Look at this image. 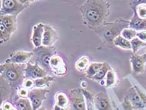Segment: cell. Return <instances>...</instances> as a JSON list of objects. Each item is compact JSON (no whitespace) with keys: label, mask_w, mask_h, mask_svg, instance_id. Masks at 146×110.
<instances>
[{"label":"cell","mask_w":146,"mask_h":110,"mask_svg":"<svg viewBox=\"0 0 146 110\" xmlns=\"http://www.w3.org/2000/svg\"><path fill=\"white\" fill-rule=\"evenodd\" d=\"M137 37L142 41H143V42H146V31H138Z\"/></svg>","instance_id":"cell-32"},{"label":"cell","mask_w":146,"mask_h":110,"mask_svg":"<svg viewBox=\"0 0 146 110\" xmlns=\"http://www.w3.org/2000/svg\"><path fill=\"white\" fill-rule=\"evenodd\" d=\"M94 105L98 110H112L107 94L100 92L94 97Z\"/></svg>","instance_id":"cell-11"},{"label":"cell","mask_w":146,"mask_h":110,"mask_svg":"<svg viewBox=\"0 0 146 110\" xmlns=\"http://www.w3.org/2000/svg\"><path fill=\"white\" fill-rule=\"evenodd\" d=\"M82 90L85 96V103H86V106L87 110H94V97L91 94L85 90Z\"/></svg>","instance_id":"cell-24"},{"label":"cell","mask_w":146,"mask_h":110,"mask_svg":"<svg viewBox=\"0 0 146 110\" xmlns=\"http://www.w3.org/2000/svg\"><path fill=\"white\" fill-rule=\"evenodd\" d=\"M131 103L132 108L137 110H142L145 108V104L137 91H130L129 96L127 97Z\"/></svg>","instance_id":"cell-16"},{"label":"cell","mask_w":146,"mask_h":110,"mask_svg":"<svg viewBox=\"0 0 146 110\" xmlns=\"http://www.w3.org/2000/svg\"><path fill=\"white\" fill-rule=\"evenodd\" d=\"M34 64L40 66L45 70L48 73L52 72V69L50 65V61L53 56L56 55V49L54 47H47L41 45L38 47H35L33 50Z\"/></svg>","instance_id":"cell-4"},{"label":"cell","mask_w":146,"mask_h":110,"mask_svg":"<svg viewBox=\"0 0 146 110\" xmlns=\"http://www.w3.org/2000/svg\"><path fill=\"white\" fill-rule=\"evenodd\" d=\"M9 110H17V108H11Z\"/></svg>","instance_id":"cell-38"},{"label":"cell","mask_w":146,"mask_h":110,"mask_svg":"<svg viewBox=\"0 0 146 110\" xmlns=\"http://www.w3.org/2000/svg\"><path fill=\"white\" fill-rule=\"evenodd\" d=\"M134 11H135L140 18L146 19V5L138 6Z\"/></svg>","instance_id":"cell-29"},{"label":"cell","mask_w":146,"mask_h":110,"mask_svg":"<svg viewBox=\"0 0 146 110\" xmlns=\"http://www.w3.org/2000/svg\"><path fill=\"white\" fill-rule=\"evenodd\" d=\"M33 55V52H26L23 50L13 52L9 57L6 59V63H15V64H27L30 62Z\"/></svg>","instance_id":"cell-9"},{"label":"cell","mask_w":146,"mask_h":110,"mask_svg":"<svg viewBox=\"0 0 146 110\" xmlns=\"http://www.w3.org/2000/svg\"><path fill=\"white\" fill-rule=\"evenodd\" d=\"M131 43L132 45V50H133L134 53H136L139 49L146 45V43L144 42L139 39L137 37L133 39L131 41Z\"/></svg>","instance_id":"cell-25"},{"label":"cell","mask_w":146,"mask_h":110,"mask_svg":"<svg viewBox=\"0 0 146 110\" xmlns=\"http://www.w3.org/2000/svg\"><path fill=\"white\" fill-rule=\"evenodd\" d=\"M115 72L112 69H110L106 75V87H110L113 86L115 84Z\"/></svg>","instance_id":"cell-28"},{"label":"cell","mask_w":146,"mask_h":110,"mask_svg":"<svg viewBox=\"0 0 146 110\" xmlns=\"http://www.w3.org/2000/svg\"><path fill=\"white\" fill-rule=\"evenodd\" d=\"M28 6L21 4L18 0H1V15L18 16Z\"/></svg>","instance_id":"cell-5"},{"label":"cell","mask_w":146,"mask_h":110,"mask_svg":"<svg viewBox=\"0 0 146 110\" xmlns=\"http://www.w3.org/2000/svg\"><path fill=\"white\" fill-rule=\"evenodd\" d=\"M104 64L103 63L93 62L91 63L86 71V75L88 78H92L97 72L100 70Z\"/></svg>","instance_id":"cell-20"},{"label":"cell","mask_w":146,"mask_h":110,"mask_svg":"<svg viewBox=\"0 0 146 110\" xmlns=\"http://www.w3.org/2000/svg\"><path fill=\"white\" fill-rule=\"evenodd\" d=\"M53 110H68V109H67L66 108H63V107H61L56 105L55 106H54Z\"/></svg>","instance_id":"cell-36"},{"label":"cell","mask_w":146,"mask_h":110,"mask_svg":"<svg viewBox=\"0 0 146 110\" xmlns=\"http://www.w3.org/2000/svg\"><path fill=\"white\" fill-rule=\"evenodd\" d=\"M27 64L6 63L1 64V79L2 81L12 87H17L23 85L25 71Z\"/></svg>","instance_id":"cell-2"},{"label":"cell","mask_w":146,"mask_h":110,"mask_svg":"<svg viewBox=\"0 0 146 110\" xmlns=\"http://www.w3.org/2000/svg\"><path fill=\"white\" fill-rule=\"evenodd\" d=\"M28 93L29 92H28L27 90L26 89H21L20 90V96H23V97H25V96H28Z\"/></svg>","instance_id":"cell-33"},{"label":"cell","mask_w":146,"mask_h":110,"mask_svg":"<svg viewBox=\"0 0 146 110\" xmlns=\"http://www.w3.org/2000/svg\"><path fill=\"white\" fill-rule=\"evenodd\" d=\"M48 73L45 70L37 65L36 64H32L31 62H28L27 64L26 68L25 71V79H36L42 78L47 76Z\"/></svg>","instance_id":"cell-8"},{"label":"cell","mask_w":146,"mask_h":110,"mask_svg":"<svg viewBox=\"0 0 146 110\" xmlns=\"http://www.w3.org/2000/svg\"><path fill=\"white\" fill-rule=\"evenodd\" d=\"M54 81V77L51 75L43 77L42 78L36 79L35 80V86L36 87H42L43 86H48L50 84Z\"/></svg>","instance_id":"cell-22"},{"label":"cell","mask_w":146,"mask_h":110,"mask_svg":"<svg viewBox=\"0 0 146 110\" xmlns=\"http://www.w3.org/2000/svg\"><path fill=\"white\" fill-rule=\"evenodd\" d=\"M129 28L137 31H146V19L140 18L134 11V15L129 21Z\"/></svg>","instance_id":"cell-15"},{"label":"cell","mask_w":146,"mask_h":110,"mask_svg":"<svg viewBox=\"0 0 146 110\" xmlns=\"http://www.w3.org/2000/svg\"><path fill=\"white\" fill-rule=\"evenodd\" d=\"M59 39V35L55 28L50 25H45L42 39V45L51 47Z\"/></svg>","instance_id":"cell-10"},{"label":"cell","mask_w":146,"mask_h":110,"mask_svg":"<svg viewBox=\"0 0 146 110\" xmlns=\"http://www.w3.org/2000/svg\"><path fill=\"white\" fill-rule=\"evenodd\" d=\"M127 28H129V21L120 19L113 22L105 23L95 30L103 40L113 43L114 39L121 35L122 31Z\"/></svg>","instance_id":"cell-3"},{"label":"cell","mask_w":146,"mask_h":110,"mask_svg":"<svg viewBox=\"0 0 146 110\" xmlns=\"http://www.w3.org/2000/svg\"><path fill=\"white\" fill-rule=\"evenodd\" d=\"M141 5H146V0H128V5L133 11Z\"/></svg>","instance_id":"cell-30"},{"label":"cell","mask_w":146,"mask_h":110,"mask_svg":"<svg viewBox=\"0 0 146 110\" xmlns=\"http://www.w3.org/2000/svg\"><path fill=\"white\" fill-rule=\"evenodd\" d=\"M11 108V105L8 102L3 104V109H4V110H9Z\"/></svg>","instance_id":"cell-34"},{"label":"cell","mask_w":146,"mask_h":110,"mask_svg":"<svg viewBox=\"0 0 146 110\" xmlns=\"http://www.w3.org/2000/svg\"><path fill=\"white\" fill-rule=\"evenodd\" d=\"M18 16L15 15H1L0 23L2 24L11 35L17 30Z\"/></svg>","instance_id":"cell-12"},{"label":"cell","mask_w":146,"mask_h":110,"mask_svg":"<svg viewBox=\"0 0 146 110\" xmlns=\"http://www.w3.org/2000/svg\"><path fill=\"white\" fill-rule=\"evenodd\" d=\"M37 110H46V109L44 108V107H40V108H39Z\"/></svg>","instance_id":"cell-37"},{"label":"cell","mask_w":146,"mask_h":110,"mask_svg":"<svg viewBox=\"0 0 146 110\" xmlns=\"http://www.w3.org/2000/svg\"><path fill=\"white\" fill-rule=\"evenodd\" d=\"M138 33V31L136 30L132 29L131 28H125V29L123 30L122 33H121V35L125 38V39L128 40H132L133 39H134L135 37H137V34Z\"/></svg>","instance_id":"cell-26"},{"label":"cell","mask_w":146,"mask_h":110,"mask_svg":"<svg viewBox=\"0 0 146 110\" xmlns=\"http://www.w3.org/2000/svg\"><path fill=\"white\" fill-rule=\"evenodd\" d=\"M45 25L39 23L35 25L33 28V33L31 37V41L35 47L42 45V39L44 33Z\"/></svg>","instance_id":"cell-13"},{"label":"cell","mask_w":146,"mask_h":110,"mask_svg":"<svg viewBox=\"0 0 146 110\" xmlns=\"http://www.w3.org/2000/svg\"><path fill=\"white\" fill-rule=\"evenodd\" d=\"M90 61L87 57H82L80 60H78L77 62L76 63V67L78 71H87L89 64Z\"/></svg>","instance_id":"cell-27"},{"label":"cell","mask_w":146,"mask_h":110,"mask_svg":"<svg viewBox=\"0 0 146 110\" xmlns=\"http://www.w3.org/2000/svg\"><path fill=\"white\" fill-rule=\"evenodd\" d=\"M131 62L132 64V71L135 74H142L144 71V58L134 53L131 57Z\"/></svg>","instance_id":"cell-17"},{"label":"cell","mask_w":146,"mask_h":110,"mask_svg":"<svg viewBox=\"0 0 146 110\" xmlns=\"http://www.w3.org/2000/svg\"><path fill=\"white\" fill-rule=\"evenodd\" d=\"M36 1V0H32V1H31V2H32V1Z\"/></svg>","instance_id":"cell-39"},{"label":"cell","mask_w":146,"mask_h":110,"mask_svg":"<svg viewBox=\"0 0 146 110\" xmlns=\"http://www.w3.org/2000/svg\"><path fill=\"white\" fill-rule=\"evenodd\" d=\"M80 9L83 24L96 30L106 23L110 15V3L106 0H86Z\"/></svg>","instance_id":"cell-1"},{"label":"cell","mask_w":146,"mask_h":110,"mask_svg":"<svg viewBox=\"0 0 146 110\" xmlns=\"http://www.w3.org/2000/svg\"><path fill=\"white\" fill-rule=\"evenodd\" d=\"M50 65L52 71H55L58 74H63L66 71L65 63L63 59L58 55H55L52 57L50 61Z\"/></svg>","instance_id":"cell-14"},{"label":"cell","mask_w":146,"mask_h":110,"mask_svg":"<svg viewBox=\"0 0 146 110\" xmlns=\"http://www.w3.org/2000/svg\"><path fill=\"white\" fill-rule=\"evenodd\" d=\"M68 110H87L85 96L82 89H73L69 94Z\"/></svg>","instance_id":"cell-6"},{"label":"cell","mask_w":146,"mask_h":110,"mask_svg":"<svg viewBox=\"0 0 146 110\" xmlns=\"http://www.w3.org/2000/svg\"><path fill=\"white\" fill-rule=\"evenodd\" d=\"M50 91L41 87L34 88L30 91L28 97L32 105L33 110H37L42 106V102L46 99V94Z\"/></svg>","instance_id":"cell-7"},{"label":"cell","mask_w":146,"mask_h":110,"mask_svg":"<svg viewBox=\"0 0 146 110\" xmlns=\"http://www.w3.org/2000/svg\"><path fill=\"white\" fill-rule=\"evenodd\" d=\"M18 1L23 5H29L30 3L31 2L32 0H18Z\"/></svg>","instance_id":"cell-35"},{"label":"cell","mask_w":146,"mask_h":110,"mask_svg":"<svg viewBox=\"0 0 146 110\" xmlns=\"http://www.w3.org/2000/svg\"><path fill=\"white\" fill-rule=\"evenodd\" d=\"M15 104L17 110H33L32 105L30 100L25 97L18 99Z\"/></svg>","instance_id":"cell-19"},{"label":"cell","mask_w":146,"mask_h":110,"mask_svg":"<svg viewBox=\"0 0 146 110\" xmlns=\"http://www.w3.org/2000/svg\"><path fill=\"white\" fill-rule=\"evenodd\" d=\"M56 105L63 108H66L69 105V97L63 92H60L56 95Z\"/></svg>","instance_id":"cell-23"},{"label":"cell","mask_w":146,"mask_h":110,"mask_svg":"<svg viewBox=\"0 0 146 110\" xmlns=\"http://www.w3.org/2000/svg\"><path fill=\"white\" fill-rule=\"evenodd\" d=\"M110 69L111 68L110 65L108 64L107 62H104L102 67L100 69V70L92 79L96 81H102L105 77H106L108 71L110 70Z\"/></svg>","instance_id":"cell-21"},{"label":"cell","mask_w":146,"mask_h":110,"mask_svg":"<svg viewBox=\"0 0 146 110\" xmlns=\"http://www.w3.org/2000/svg\"><path fill=\"white\" fill-rule=\"evenodd\" d=\"M113 44L114 45L120 47V48H122L123 49H126V50L132 49L131 41L125 39V38H123L122 35H119L117 37H116L113 40Z\"/></svg>","instance_id":"cell-18"},{"label":"cell","mask_w":146,"mask_h":110,"mask_svg":"<svg viewBox=\"0 0 146 110\" xmlns=\"http://www.w3.org/2000/svg\"><path fill=\"white\" fill-rule=\"evenodd\" d=\"M33 86H35V81H33L32 79H28L27 80H25L23 86L25 88L29 89V88L32 87Z\"/></svg>","instance_id":"cell-31"}]
</instances>
